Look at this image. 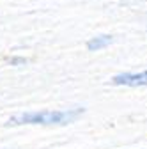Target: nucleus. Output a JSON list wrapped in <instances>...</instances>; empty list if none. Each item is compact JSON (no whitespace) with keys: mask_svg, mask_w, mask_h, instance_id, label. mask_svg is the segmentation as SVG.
<instances>
[{"mask_svg":"<svg viewBox=\"0 0 147 149\" xmlns=\"http://www.w3.org/2000/svg\"><path fill=\"white\" fill-rule=\"evenodd\" d=\"M114 85H128V87H142L147 85V69L140 73H121L112 78Z\"/></svg>","mask_w":147,"mask_h":149,"instance_id":"f03ea898","label":"nucleus"},{"mask_svg":"<svg viewBox=\"0 0 147 149\" xmlns=\"http://www.w3.org/2000/svg\"><path fill=\"white\" fill-rule=\"evenodd\" d=\"M110 41H112V37L110 36H99V37H94V39H90L89 43H87V48L89 50H101V48H105V46H108L110 45Z\"/></svg>","mask_w":147,"mask_h":149,"instance_id":"7ed1b4c3","label":"nucleus"},{"mask_svg":"<svg viewBox=\"0 0 147 149\" xmlns=\"http://www.w3.org/2000/svg\"><path fill=\"white\" fill-rule=\"evenodd\" d=\"M82 108H69V110H41V112H23L16 114L7 121V126H20V124H69L75 123L82 116Z\"/></svg>","mask_w":147,"mask_h":149,"instance_id":"f257e3e1","label":"nucleus"},{"mask_svg":"<svg viewBox=\"0 0 147 149\" xmlns=\"http://www.w3.org/2000/svg\"><path fill=\"white\" fill-rule=\"evenodd\" d=\"M11 64H25V59H11Z\"/></svg>","mask_w":147,"mask_h":149,"instance_id":"20e7f679","label":"nucleus"}]
</instances>
